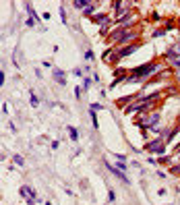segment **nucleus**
<instances>
[{
	"label": "nucleus",
	"mask_w": 180,
	"mask_h": 205,
	"mask_svg": "<svg viewBox=\"0 0 180 205\" xmlns=\"http://www.w3.org/2000/svg\"><path fill=\"white\" fill-rule=\"evenodd\" d=\"M155 71H162L159 62H155V60H151L147 64H141V66H135L133 71H129L131 75H129L126 83H139V81H145V79H151L155 75Z\"/></svg>",
	"instance_id": "nucleus-1"
},
{
	"label": "nucleus",
	"mask_w": 180,
	"mask_h": 205,
	"mask_svg": "<svg viewBox=\"0 0 180 205\" xmlns=\"http://www.w3.org/2000/svg\"><path fill=\"white\" fill-rule=\"evenodd\" d=\"M139 48H141V44H139V41L129 44V46H122V48H116V50H114V54L110 56V62H112V64H116V62H120L122 58H129L131 54H135Z\"/></svg>",
	"instance_id": "nucleus-2"
},
{
	"label": "nucleus",
	"mask_w": 180,
	"mask_h": 205,
	"mask_svg": "<svg viewBox=\"0 0 180 205\" xmlns=\"http://www.w3.org/2000/svg\"><path fill=\"white\" fill-rule=\"evenodd\" d=\"M104 164H106V168H108V170H110V172H112V174H114L116 178H120V180H122L124 184H131V180H129V176H126V174H124V172H122L120 168H116V166H112L110 162H106V160H104Z\"/></svg>",
	"instance_id": "nucleus-3"
},
{
	"label": "nucleus",
	"mask_w": 180,
	"mask_h": 205,
	"mask_svg": "<svg viewBox=\"0 0 180 205\" xmlns=\"http://www.w3.org/2000/svg\"><path fill=\"white\" fill-rule=\"evenodd\" d=\"M131 4L133 2H112V6H114V10H116V15H118V19H120V15H129L131 13Z\"/></svg>",
	"instance_id": "nucleus-4"
},
{
	"label": "nucleus",
	"mask_w": 180,
	"mask_h": 205,
	"mask_svg": "<svg viewBox=\"0 0 180 205\" xmlns=\"http://www.w3.org/2000/svg\"><path fill=\"white\" fill-rule=\"evenodd\" d=\"M162 145H166L164 137H155V139H151V141H147L145 149H147V151H151V153H157V149H159Z\"/></svg>",
	"instance_id": "nucleus-5"
},
{
	"label": "nucleus",
	"mask_w": 180,
	"mask_h": 205,
	"mask_svg": "<svg viewBox=\"0 0 180 205\" xmlns=\"http://www.w3.org/2000/svg\"><path fill=\"white\" fill-rule=\"evenodd\" d=\"M21 197H23L25 201H29V199H35V197H37V193H35L29 184H23V187H21Z\"/></svg>",
	"instance_id": "nucleus-6"
},
{
	"label": "nucleus",
	"mask_w": 180,
	"mask_h": 205,
	"mask_svg": "<svg viewBox=\"0 0 180 205\" xmlns=\"http://www.w3.org/2000/svg\"><path fill=\"white\" fill-rule=\"evenodd\" d=\"M52 75H54V81L58 83V85H62V87L66 85V77H64V71L62 69H58V66L52 69Z\"/></svg>",
	"instance_id": "nucleus-7"
},
{
	"label": "nucleus",
	"mask_w": 180,
	"mask_h": 205,
	"mask_svg": "<svg viewBox=\"0 0 180 205\" xmlns=\"http://www.w3.org/2000/svg\"><path fill=\"white\" fill-rule=\"evenodd\" d=\"M91 21H93V23H97L99 27H101V25H106V23H110V19H108V15H104V13H99V15H95V17L91 19Z\"/></svg>",
	"instance_id": "nucleus-8"
},
{
	"label": "nucleus",
	"mask_w": 180,
	"mask_h": 205,
	"mask_svg": "<svg viewBox=\"0 0 180 205\" xmlns=\"http://www.w3.org/2000/svg\"><path fill=\"white\" fill-rule=\"evenodd\" d=\"M23 6H25V10H27V13H29V15H31V19H33V21H37V23H40V15H37V13H35V10H33V6H31V4H29V2H25V4H23Z\"/></svg>",
	"instance_id": "nucleus-9"
},
{
	"label": "nucleus",
	"mask_w": 180,
	"mask_h": 205,
	"mask_svg": "<svg viewBox=\"0 0 180 205\" xmlns=\"http://www.w3.org/2000/svg\"><path fill=\"white\" fill-rule=\"evenodd\" d=\"M73 6L79 8V10H85L89 6V0H73Z\"/></svg>",
	"instance_id": "nucleus-10"
},
{
	"label": "nucleus",
	"mask_w": 180,
	"mask_h": 205,
	"mask_svg": "<svg viewBox=\"0 0 180 205\" xmlns=\"http://www.w3.org/2000/svg\"><path fill=\"white\" fill-rule=\"evenodd\" d=\"M68 135H71V141H73V143L79 141V131H77L75 126H68Z\"/></svg>",
	"instance_id": "nucleus-11"
},
{
	"label": "nucleus",
	"mask_w": 180,
	"mask_h": 205,
	"mask_svg": "<svg viewBox=\"0 0 180 205\" xmlns=\"http://www.w3.org/2000/svg\"><path fill=\"white\" fill-rule=\"evenodd\" d=\"M89 118H91V124H93V128H97V126H99V120H97V114H95V110H89Z\"/></svg>",
	"instance_id": "nucleus-12"
},
{
	"label": "nucleus",
	"mask_w": 180,
	"mask_h": 205,
	"mask_svg": "<svg viewBox=\"0 0 180 205\" xmlns=\"http://www.w3.org/2000/svg\"><path fill=\"white\" fill-rule=\"evenodd\" d=\"M95 6H97L95 2H89V6H87V8L83 10V15H85V17H89V15H93V13H95Z\"/></svg>",
	"instance_id": "nucleus-13"
},
{
	"label": "nucleus",
	"mask_w": 180,
	"mask_h": 205,
	"mask_svg": "<svg viewBox=\"0 0 180 205\" xmlns=\"http://www.w3.org/2000/svg\"><path fill=\"white\" fill-rule=\"evenodd\" d=\"M83 58H85V60H87V62H91V60H93V58H95V54H93V50H85V52H83Z\"/></svg>",
	"instance_id": "nucleus-14"
},
{
	"label": "nucleus",
	"mask_w": 180,
	"mask_h": 205,
	"mask_svg": "<svg viewBox=\"0 0 180 205\" xmlns=\"http://www.w3.org/2000/svg\"><path fill=\"white\" fill-rule=\"evenodd\" d=\"M168 172H170V174H174V176H178V174H180V164H172Z\"/></svg>",
	"instance_id": "nucleus-15"
},
{
	"label": "nucleus",
	"mask_w": 180,
	"mask_h": 205,
	"mask_svg": "<svg viewBox=\"0 0 180 205\" xmlns=\"http://www.w3.org/2000/svg\"><path fill=\"white\" fill-rule=\"evenodd\" d=\"M110 25H112V23H106V25H101V27H99V35H106V33L110 31Z\"/></svg>",
	"instance_id": "nucleus-16"
},
{
	"label": "nucleus",
	"mask_w": 180,
	"mask_h": 205,
	"mask_svg": "<svg viewBox=\"0 0 180 205\" xmlns=\"http://www.w3.org/2000/svg\"><path fill=\"white\" fill-rule=\"evenodd\" d=\"M164 35H166V31H164V29H155V31L151 33V38H153V40H155V38H164Z\"/></svg>",
	"instance_id": "nucleus-17"
},
{
	"label": "nucleus",
	"mask_w": 180,
	"mask_h": 205,
	"mask_svg": "<svg viewBox=\"0 0 180 205\" xmlns=\"http://www.w3.org/2000/svg\"><path fill=\"white\" fill-rule=\"evenodd\" d=\"M58 10H60V19H62V23H64V25H66V23H68V21H66V10H64V6H60V8H58Z\"/></svg>",
	"instance_id": "nucleus-18"
},
{
	"label": "nucleus",
	"mask_w": 180,
	"mask_h": 205,
	"mask_svg": "<svg viewBox=\"0 0 180 205\" xmlns=\"http://www.w3.org/2000/svg\"><path fill=\"white\" fill-rule=\"evenodd\" d=\"M31 106H33V108H37V106H40V100H37V95H35L33 91H31Z\"/></svg>",
	"instance_id": "nucleus-19"
},
{
	"label": "nucleus",
	"mask_w": 180,
	"mask_h": 205,
	"mask_svg": "<svg viewBox=\"0 0 180 205\" xmlns=\"http://www.w3.org/2000/svg\"><path fill=\"white\" fill-rule=\"evenodd\" d=\"M12 160H15V164H17V166H25V160H23L21 156H12Z\"/></svg>",
	"instance_id": "nucleus-20"
},
{
	"label": "nucleus",
	"mask_w": 180,
	"mask_h": 205,
	"mask_svg": "<svg viewBox=\"0 0 180 205\" xmlns=\"http://www.w3.org/2000/svg\"><path fill=\"white\" fill-rule=\"evenodd\" d=\"M89 87H91V79H89V77H85V79H83V89L89 91Z\"/></svg>",
	"instance_id": "nucleus-21"
},
{
	"label": "nucleus",
	"mask_w": 180,
	"mask_h": 205,
	"mask_svg": "<svg viewBox=\"0 0 180 205\" xmlns=\"http://www.w3.org/2000/svg\"><path fill=\"white\" fill-rule=\"evenodd\" d=\"M104 108H106V106H101V104H91L89 106V110H95V112H97V110H104Z\"/></svg>",
	"instance_id": "nucleus-22"
},
{
	"label": "nucleus",
	"mask_w": 180,
	"mask_h": 205,
	"mask_svg": "<svg viewBox=\"0 0 180 205\" xmlns=\"http://www.w3.org/2000/svg\"><path fill=\"white\" fill-rule=\"evenodd\" d=\"M170 29H174V23H172V21H166V27H164V31L168 33Z\"/></svg>",
	"instance_id": "nucleus-23"
},
{
	"label": "nucleus",
	"mask_w": 180,
	"mask_h": 205,
	"mask_svg": "<svg viewBox=\"0 0 180 205\" xmlns=\"http://www.w3.org/2000/svg\"><path fill=\"white\" fill-rule=\"evenodd\" d=\"M35 23H37V21H33V19H31V17H29V19H27V21H25V27H33V25H35Z\"/></svg>",
	"instance_id": "nucleus-24"
},
{
	"label": "nucleus",
	"mask_w": 180,
	"mask_h": 205,
	"mask_svg": "<svg viewBox=\"0 0 180 205\" xmlns=\"http://www.w3.org/2000/svg\"><path fill=\"white\" fill-rule=\"evenodd\" d=\"M73 73H75V75H77V77H83V75H85V71H83V69H75V71H73Z\"/></svg>",
	"instance_id": "nucleus-25"
},
{
	"label": "nucleus",
	"mask_w": 180,
	"mask_h": 205,
	"mask_svg": "<svg viewBox=\"0 0 180 205\" xmlns=\"http://www.w3.org/2000/svg\"><path fill=\"white\" fill-rule=\"evenodd\" d=\"M108 199H110V201H114V199H116V195H114V191H108Z\"/></svg>",
	"instance_id": "nucleus-26"
},
{
	"label": "nucleus",
	"mask_w": 180,
	"mask_h": 205,
	"mask_svg": "<svg viewBox=\"0 0 180 205\" xmlns=\"http://www.w3.org/2000/svg\"><path fill=\"white\" fill-rule=\"evenodd\" d=\"M81 89H83V87H75V95H77V97H81Z\"/></svg>",
	"instance_id": "nucleus-27"
},
{
	"label": "nucleus",
	"mask_w": 180,
	"mask_h": 205,
	"mask_svg": "<svg viewBox=\"0 0 180 205\" xmlns=\"http://www.w3.org/2000/svg\"><path fill=\"white\" fill-rule=\"evenodd\" d=\"M157 176H159V178H166V176H168V174H166V172H164V170H157Z\"/></svg>",
	"instance_id": "nucleus-28"
},
{
	"label": "nucleus",
	"mask_w": 180,
	"mask_h": 205,
	"mask_svg": "<svg viewBox=\"0 0 180 205\" xmlns=\"http://www.w3.org/2000/svg\"><path fill=\"white\" fill-rule=\"evenodd\" d=\"M50 17H52L50 13H44V15H42V19H44V21H50Z\"/></svg>",
	"instance_id": "nucleus-29"
},
{
	"label": "nucleus",
	"mask_w": 180,
	"mask_h": 205,
	"mask_svg": "<svg viewBox=\"0 0 180 205\" xmlns=\"http://www.w3.org/2000/svg\"><path fill=\"white\" fill-rule=\"evenodd\" d=\"M174 151H176V158H178V160H180V143H178V145H176V149H174Z\"/></svg>",
	"instance_id": "nucleus-30"
},
{
	"label": "nucleus",
	"mask_w": 180,
	"mask_h": 205,
	"mask_svg": "<svg viewBox=\"0 0 180 205\" xmlns=\"http://www.w3.org/2000/svg\"><path fill=\"white\" fill-rule=\"evenodd\" d=\"M174 48H176V50H178V54H180V41H178V44H176V46H174Z\"/></svg>",
	"instance_id": "nucleus-31"
},
{
	"label": "nucleus",
	"mask_w": 180,
	"mask_h": 205,
	"mask_svg": "<svg viewBox=\"0 0 180 205\" xmlns=\"http://www.w3.org/2000/svg\"><path fill=\"white\" fill-rule=\"evenodd\" d=\"M162 205H168V203H162Z\"/></svg>",
	"instance_id": "nucleus-32"
}]
</instances>
